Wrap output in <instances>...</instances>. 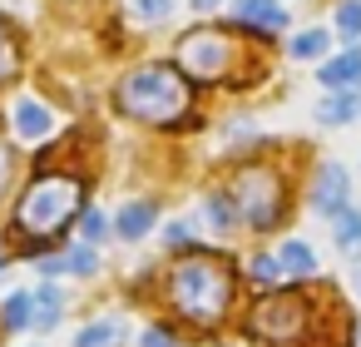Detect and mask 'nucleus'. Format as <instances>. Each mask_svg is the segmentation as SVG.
Segmentation results:
<instances>
[{
    "label": "nucleus",
    "mask_w": 361,
    "mask_h": 347,
    "mask_svg": "<svg viewBox=\"0 0 361 347\" xmlns=\"http://www.w3.org/2000/svg\"><path fill=\"white\" fill-rule=\"evenodd\" d=\"M104 228H109V223H104V213H99V208H85V218H80V238H85V243H99V238H104Z\"/></svg>",
    "instance_id": "nucleus-25"
},
{
    "label": "nucleus",
    "mask_w": 361,
    "mask_h": 347,
    "mask_svg": "<svg viewBox=\"0 0 361 347\" xmlns=\"http://www.w3.org/2000/svg\"><path fill=\"white\" fill-rule=\"evenodd\" d=\"M6 174H11V159H6V149H0V189H6Z\"/></svg>",
    "instance_id": "nucleus-29"
},
{
    "label": "nucleus",
    "mask_w": 361,
    "mask_h": 347,
    "mask_svg": "<svg viewBox=\"0 0 361 347\" xmlns=\"http://www.w3.org/2000/svg\"><path fill=\"white\" fill-rule=\"evenodd\" d=\"M322 85L326 90H356L361 85V50H346V55L322 60Z\"/></svg>",
    "instance_id": "nucleus-9"
},
{
    "label": "nucleus",
    "mask_w": 361,
    "mask_h": 347,
    "mask_svg": "<svg viewBox=\"0 0 361 347\" xmlns=\"http://www.w3.org/2000/svg\"><path fill=\"white\" fill-rule=\"evenodd\" d=\"M35 268H40V278H55V273H65V258H40Z\"/></svg>",
    "instance_id": "nucleus-28"
},
{
    "label": "nucleus",
    "mask_w": 361,
    "mask_h": 347,
    "mask_svg": "<svg viewBox=\"0 0 361 347\" xmlns=\"http://www.w3.org/2000/svg\"><path fill=\"white\" fill-rule=\"evenodd\" d=\"M65 273H80V278H90V273H99V253L85 243V248H70L65 253Z\"/></svg>",
    "instance_id": "nucleus-22"
},
{
    "label": "nucleus",
    "mask_w": 361,
    "mask_h": 347,
    "mask_svg": "<svg viewBox=\"0 0 361 347\" xmlns=\"http://www.w3.org/2000/svg\"><path fill=\"white\" fill-rule=\"evenodd\" d=\"M331 233H336V248L346 258H361V208H341L331 218Z\"/></svg>",
    "instance_id": "nucleus-16"
},
{
    "label": "nucleus",
    "mask_w": 361,
    "mask_h": 347,
    "mask_svg": "<svg viewBox=\"0 0 361 347\" xmlns=\"http://www.w3.org/2000/svg\"><path fill=\"white\" fill-rule=\"evenodd\" d=\"M129 6H134V16L139 20H169V11H173V0H129Z\"/></svg>",
    "instance_id": "nucleus-24"
},
{
    "label": "nucleus",
    "mask_w": 361,
    "mask_h": 347,
    "mask_svg": "<svg viewBox=\"0 0 361 347\" xmlns=\"http://www.w3.org/2000/svg\"><path fill=\"white\" fill-rule=\"evenodd\" d=\"M164 238H169L173 248H188V223H169V228H164Z\"/></svg>",
    "instance_id": "nucleus-27"
},
{
    "label": "nucleus",
    "mask_w": 361,
    "mask_h": 347,
    "mask_svg": "<svg viewBox=\"0 0 361 347\" xmlns=\"http://www.w3.org/2000/svg\"><path fill=\"white\" fill-rule=\"evenodd\" d=\"M114 105L139 124H178L193 110V90L173 65H139L114 85Z\"/></svg>",
    "instance_id": "nucleus-2"
},
{
    "label": "nucleus",
    "mask_w": 361,
    "mask_h": 347,
    "mask_svg": "<svg viewBox=\"0 0 361 347\" xmlns=\"http://www.w3.org/2000/svg\"><path fill=\"white\" fill-rule=\"evenodd\" d=\"M124 342V322L119 317H94L75 332V347H119Z\"/></svg>",
    "instance_id": "nucleus-13"
},
{
    "label": "nucleus",
    "mask_w": 361,
    "mask_h": 347,
    "mask_svg": "<svg viewBox=\"0 0 361 347\" xmlns=\"http://www.w3.org/2000/svg\"><path fill=\"white\" fill-rule=\"evenodd\" d=\"M154 218H159V208H154V204H124V208H119V218H114V228H119V238H124V243H139V238L154 228Z\"/></svg>",
    "instance_id": "nucleus-11"
},
{
    "label": "nucleus",
    "mask_w": 361,
    "mask_h": 347,
    "mask_svg": "<svg viewBox=\"0 0 361 347\" xmlns=\"http://www.w3.org/2000/svg\"><path fill=\"white\" fill-rule=\"evenodd\" d=\"M85 204V184L70 179V174H40L20 204H16V218H11V233L16 238H55Z\"/></svg>",
    "instance_id": "nucleus-3"
},
{
    "label": "nucleus",
    "mask_w": 361,
    "mask_h": 347,
    "mask_svg": "<svg viewBox=\"0 0 361 347\" xmlns=\"http://www.w3.org/2000/svg\"><path fill=\"white\" fill-rule=\"evenodd\" d=\"M203 213H208V223H213L218 233H228V228L238 223V208H233L228 194H208V199H203Z\"/></svg>",
    "instance_id": "nucleus-18"
},
{
    "label": "nucleus",
    "mask_w": 361,
    "mask_h": 347,
    "mask_svg": "<svg viewBox=\"0 0 361 347\" xmlns=\"http://www.w3.org/2000/svg\"><path fill=\"white\" fill-rule=\"evenodd\" d=\"M233 293H238V273L223 253L193 248L169 268V302L193 327H218L233 307Z\"/></svg>",
    "instance_id": "nucleus-1"
},
{
    "label": "nucleus",
    "mask_w": 361,
    "mask_h": 347,
    "mask_svg": "<svg viewBox=\"0 0 361 347\" xmlns=\"http://www.w3.org/2000/svg\"><path fill=\"white\" fill-rule=\"evenodd\" d=\"M277 263H282V273H292V278H312V273H317V253H312L302 238H287V243L277 248Z\"/></svg>",
    "instance_id": "nucleus-15"
},
{
    "label": "nucleus",
    "mask_w": 361,
    "mask_h": 347,
    "mask_svg": "<svg viewBox=\"0 0 361 347\" xmlns=\"http://www.w3.org/2000/svg\"><path fill=\"white\" fill-rule=\"evenodd\" d=\"M233 208H238V223L272 228L277 213H282V179H277V169H267V164L243 169L233 179Z\"/></svg>",
    "instance_id": "nucleus-5"
},
{
    "label": "nucleus",
    "mask_w": 361,
    "mask_h": 347,
    "mask_svg": "<svg viewBox=\"0 0 361 347\" xmlns=\"http://www.w3.org/2000/svg\"><path fill=\"white\" fill-rule=\"evenodd\" d=\"M361 114V95L356 90H331L322 105H317V119L322 124H351Z\"/></svg>",
    "instance_id": "nucleus-12"
},
{
    "label": "nucleus",
    "mask_w": 361,
    "mask_h": 347,
    "mask_svg": "<svg viewBox=\"0 0 361 347\" xmlns=\"http://www.w3.org/2000/svg\"><path fill=\"white\" fill-rule=\"evenodd\" d=\"M233 40L223 35V30H188L183 40H178V65L198 80V85H213V80H223L228 75V65H233Z\"/></svg>",
    "instance_id": "nucleus-6"
},
{
    "label": "nucleus",
    "mask_w": 361,
    "mask_h": 347,
    "mask_svg": "<svg viewBox=\"0 0 361 347\" xmlns=\"http://www.w3.org/2000/svg\"><path fill=\"white\" fill-rule=\"evenodd\" d=\"M60 307H65V302H60V293H55L50 283H45V288H35V327H45V332H50V327L60 322Z\"/></svg>",
    "instance_id": "nucleus-19"
},
{
    "label": "nucleus",
    "mask_w": 361,
    "mask_h": 347,
    "mask_svg": "<svg viewBox=\"0 0 361 347\" xmlns=\"http://www.w3.org/2000/svg\"><path fill=\"white\" fill-rule=\"evenodd\" d=\"M0 327L6 332L35 327V293H11L6 302H0Z\"/></svg>",
    "instance_id": "nucleus-14"
},
{
    "label": "nucleus",
    "mask_w": 361,
    "mask_h": 347,
    "mask_svg": "<svg viewBox=\"0 0 361 347\" xmlns=\"http://www.w3.org/2000/svg\"><path fill=\"white\" fill-rule=\"evenodd\" d=\"M247 278H252L257 288H267V293H272V288L282 283V263H277V253H272V258H267V253H262V258H252V263H247Z\"/></svg>",
    "instance_id": "nucleus-20"
},
{
    "label": "nucleus",
    "mask_w": 361,
    "mask_h": 347,
    "mask_svg": "<svg viewBox=\"0 0 361 347\" xmlns=\"http://www.w3.org/2000/svg\"><path fill=\"white\" fill-rule=\"evenodd\" d=\"M144 347H178V337H173L169 327H159V322H154V327L144 332Z\"/></svg>",
    "instance_id": "nucleus-26"
},
{
    "label": "nucleus",
    "mask_w": 361,
    "mask_h": 347,
    "mask_svg": "<svg viewBox=\"0 0 361 347\" xmlns=\"http://www.w3.org/2000/svg\"><path fill=\"white\" fill-rule=\"evenodd\" d=\"M16 65H20V55H16V40H11L6 20H0V85H6V80L16 75Z\"/></svg>",
    "instance_id": "nucleus-23"
},
{
    "label": "nucleus",
    "mask_w": 361,
    "mask_h": 347,
    "mask_svg": "<svg viewBox=\"0 0 361 347\" xmlns=\"http://www.w3.org/2000/svg\"><path fill=\"white\" fill-rule=\"evenodd\" d=\"M307 327H312V302H307L297 288L267 293V298L247 312V332H252L257 342H267V347H302Z\"/></svg>",
    "instance_id": "nucleus-4"
},
{
    "label": "nucleus",
    "mask_w": 361,
    "mask_h": 347,
    "mask_svg": "<svg viewBox=\"0 0 361 347\" xmlns=\"http://www.w3.org/2000/svg\"><path fill=\"white\" fill-rule=\"evenodd\" d=\"M326 45H331V35H326V30H302V35L287 45V55H292V60H322V55H326Z\"/></svg>",
    "instance_id": "nucleus-17"
},
{
    "label": "nucleus",
    "mask_w": 361,
    "mask_h": 347,
    "mask_svg": "<svg viewBox=\"0 0 361 347\" xmlns=\"http://www.w3.org/2000/svg\"><path fill=\"white\" fill-rule=\"evenodd\" d=\"M336 30L356 45L361 40V0H341V6H336Z\"/></svg>",
    "instance_id": "nucleus-21"
},
{
    "label": "nucleus",
    "mask_w": 361,
    "mask_h": 347,
    "mask_svg": "<svg viewBox=\"0 0 361 347\" xmlns=\"http://www.w3.org/2000/svg\"><path fill=\"white\" fill-rule=\"evenodd\" d=\"M346 194H351V179H346V169L326 159V164L317 169V179H312V208H317L322 218H336V213L346 208Z\"/></svg>",
    "instance_id": "nucleus-7"
},
{
    "label": "nucleus",
    "mask_w": 361,
    "mask_h": 347,
    "mask_svg": "<svg viewBox=\"0 0 361 347\" xmlns=\"http://www.w3.org/2000/svg\"><path fill=\"white\" fill-rule=\"evenodd\" d=\"M193 6H198V11H208V6H223V0H193Z\"/></svg>",
    "instance_id": "nucleus-30"
},
{
    "label": "nucleus",
    "mask_w": 361,
    "mask_h": 347,
    "mask_svg": "<svg viewBox=\"0 0 361 347\" xmlns=\"http://www.w3.org/2000/svg\"><path fill=\"white\" fill-rule=\"evenodd\" d=\"M233 20L252 25V30H282L287 25V6H277V0H233Z\"/></svg>",
    "instance_id": "nucleus-8"
},
{
    "label": "nucleus",
    "mask_w": 361,
    "mask_h": 347,
    "mask_svg": "<svg viewBox=\"0 0 361 347\" xmlns=\"http://www.w3.org/2000/svg\"><path fill=\"white\" fill-rule=\"evenodd\" d=\"M55 129V114L40 100H16V134L20 139H45Z\"/></svg>",
    "instance_id": "nucleus-10"
}]
</instances>
